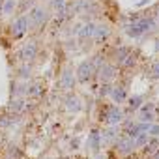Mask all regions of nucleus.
Segmentation results:
<instances>
[{
	"label": "nucleus",
	"instance_id": "19",
	"mask_svg": "<svg viewBox=\"0 0 159 159\" xmlns=\"http://www.w3.org/2000/svg\"><path fill=\"white\" fill-rule=\"evenodd\" d=\"M127 101H129V111H139V107L142 105V96H135V98H127Z\"/></svg>",
	"mask_w": 159,
	"mask_h": 159
},
{
	"label": "nucleus",
	"instance_id": "2",
	"mask_svg": "<svg viewBox=\"0 0 159 159\" xmlns=\"http://www.w3.org/2000/svg\"><path fill=\"white\" fill-rule=\"evenodd\" d=\"M153 26H155L153 19H150V17H140V19H135L133 23H129V25L125 26V32H127V36H131V38H140L142 34L153 30Z\"/></svg>",
	"mask_w": 159,
	"mask_h": 159
},
{
	"label": "nucleus",
	"instance_id": "9",
	"mask_svg": "<svg viewBox=\"0 0 159 159\" xmlns=\"http://www.w3.org/2000/svg\"><path fill=\"white\" fill-rule=\"evenodd\" d=\"M38 52H39V49H38V43L34 41V39H30V41H26L23 47H21V51H19V56H21V60L23 62H34L36 58H38Z\"/></svg>",
	"mask_w": 159,
	"mask_h": 159
},
{
	"label": "nucleus",
	"instance_id": "13",
	"mask_svg": "<svg viewBox=\"0 0 159 159\" xmlns=\"http://www.w3.org/2000/svg\"><path fill=\"white\" fill-rule=\"evenodd\" d=\"M75 81H77V77H75V73L71 71V69H66L62 75H60V84H62V88L64 90H73V86H75Z\"/></svg>",
	"mask_w": 159,
	"mask_h": 159
},
{
	"label": "nucleus",
	"instance_id": "26",
	"mask_svg": "<svg viewBox=\"0 0 159 159\" xmlns=\"http://www.w3.org/2000/svg\"><path fill=\"white\" fill-rule=\"evenodd\" d=\"M10 157H13V159H17V157H21V152H19V148H15V146H11V150H10Z\"/></svg>",
	"mask_w": 159,
	"mask_h": 159
},
{
	"label": "nucleus",
	"instance_id": "29",
	"mask_svg": "<svg viewBox=\"0 0 159 159\" xmlns=\"http://www.w3.org/2000/svg\"><path fill=\"white\" fill-rule=\"evenodd\" d=\"M98 159H101V157H98Z\"/></svg>",
	"mask_w": 159,
	"mask_h": 159
},
{
	"label": "nucleus",
	"instance_id": "24",
	"mask_svg": "<svg viewBox=\"0 0 159 159\" xmlns=\"http://www.w3.org/2000/svg\"><path fill=\"white\" fill-rule=\"evenodd\" d=\"M150 75H152L153 79H159V62H153V64L150 66Z\"/></svg>",
	"mask_w": 159,
	"mask_h": 159
},
{
	"label": "nucleus",
	"instance_id": "18",
	"mask_svg": "<svg viewBox=\"0 0 159 159\" xmlns=\"http://www.w3.org/2000/svg\"><path fill=\"white\" fill-rule=\"evenodd\" d=\"M94 28H96V25H94V23L84 25L81 30H79V36H81V39H88V38H92V36H94Z\"/></svg>",
	"mask_w": 159,
	"mask_h": 159
},
{
	"label": "nucleus",
	"instance_id": "20",
	"mask_svg": "<svg viewBox=\"0 0 159 159\" xmlns=\"http://www.w3.org/2000/svg\"><path fill=\"white\" fill-rule=\"evenodd\" d=\"M10 109H11V111H15V112H23V111H26V109H28V103H26V101H19V99H17V101H13V103H11V107H10Z\"/></svg>",
	"mask_w": 159,
	"mask_h": 159
},
{
	"label": "nucleus",
	"instance_id": "22",
	"mask_svg": "<svg viewBox=\"0 0 159 159\" xmlns=\"http://www.w3.org/2000/svg\"><path fill=\"white\" fill-rule=\"evenodd\" d=\"M43 90H41V84H34L32 88H26V96H39Z\"/></svg>",
	"mask_w": 159,
	"mask_h": 159
},
{
	"label": "nucleus",
	"instance_id": "15",
	"mask_svg": "<svg viewBox=\"0 0 159 159\" xmlns=\"http://www.w3.org/2000/svg\"><path fill=\"white\" fill-rule=\"evenodd\" d=\"M66 109L67 111H73V112H79L83 109V103H81V99H79L77 96H67V99H66Z\"/></svg>",
	"mask_w": 159,
	"mask_h": 159
},
{
	"label": "nucleus",
	"instance_id": "11",
	"mask_svg": "<svg viewBox=\"0 0 159 159\" xmlns=\"http://www.w3.org/2000/svg\"><path fill=\"white\" fill-rule=\"evenodd\" d=\"M109 38H111V26H109V25H98V26L94 28V36H92V39H94L98 45L105 43Z\"/></svg>",
	"mask_w": 159,
	"mask_h": 159
},
{
	"label": "nucleus",
	"instance_id": "3",
	"mask_svg": "<svg viewBox=\"0 0 159 159\" xmlns=\"http://www.w3.org/2000/svg\"><path fill=\"white\" fill-rule=\"evenodd\" d=\"M124 120V111L120 109V105H105V109L101 111V122H105L107 125H118Z\"/></svg>",
	"mask_w": 159,
	"mask_h": 159
},
{
	"label": "nucleus",
	"instance_id": "10",
	"mask_svg": "<svg viewBox=\"0 0 159 159\" xmlns=\"http://www.w3.org/2000/svg\"><path fill=\"white\" fill-rule=\"evenodd\" d=\"M157 118V107L153 105V103H142L140 107H139V120L140 122H153Z\"/></svg>",
	"mask_w": 159,
	"mask_h": 159
},
{
	"label": "nucleus",
	"instance_id": "7",
	"mask_svg": "<svg viewBox=\"0 0 159 159\" xmlns=\"http://www.w3.org/2000/svg\"><path fill=\"white\" fill-rule=\"evenodd\" d=\"M94 75H96V67L92 66V62H90V60L83 62L81 66L77 67V71H75V77H77V81H79V83H83V84L90 83L92 79H94Z\"/></svg>",
	"mask_w": 159,
	"mask_h": 159
},
{
	"label": "nucleus",
	"instance_id": "1",
	"mask_svg": "<svg viewBox=\"0 0 159 159\" xmlns=\"http://www.w3.org/2000/svg\"><path fill=\"white\" fill-rule=\"evenodd\" d=\"M137 52L131 49V47H125V45H120L116 47L112 52H111V62L116 64L118 67H124V69H129L137 64Z\"/></svg>",
	"mask_w": 159,
	"mask_h": 159
},
{
	"label": "nucleus",
	"instance_id": "25",
	"mask_svg": "<svg viewBox=\"0 0 159 159\" xmlns=\"http://www.w3.org/2000/svg\"><path fill=\"white\" fill-rule=\"evenodd\" d=\"M11 122H13L11 116H0V127H8Z\"/></svg>",
	"mask_w": 159,
	"mask_h": 159
},
{
	"label": "nucleus",
	"instance_id": "23",
	"mask_svg": "<svg viewBox=\"0 0 159 159\" xmlns=\"http://www.w3.org/2000/svg\"><path fill=\"white\" fill-rule=\"evenodd\" d=\"M146 131H148L150 137H157V135H159V125H157V124H152V125L148 124V129H146Z\"/></svg>",
	"mask_w": 159,
	"mask_h": 159
},
{
	"label": "nucleus",
	"instance_id": "17",
	"mask_svg": "<svg viewBox=\"0 0 159 159\" xmlns=\"http://www.w3.org/2000/svg\"><path fill=\"white\" fill-rule=\"evenodd\" d=\"M148 139H150V135H148V131H140L135 139H133V144H135V150H140L146 142H148Z\"/></svg>",
	"mask_w": 159,
	"mask_h": 159
},
{
	"label": "nucleus",
	"instance_id": "28",
	"mask_svg": "<svg viewBox=\"0 0 159 159\" xmlns=\"http://www.w3.org/2000/svg\"><path fill=\"white\" fill-rule=\"evenodd\" d=\"M54 8H64V0H54Z\"/></svg>",
	"mask_w": 159,
	"mask_h": 159
},
{
	"label": "nucleus",
	"instance_id": "8",
	"mask_svg": "<svg viewBox=\"0 0 159 159\" xmlns=\"http://www.w3.org/2000/svg\"><path fill=\"white\" fill-rule=\"evenodd\" d=\"M47 19H49V13H47V10H45V8H41V6L32 8V10H30V13H28V21H30V25H32V26H36V28L45 26Z\"/></svg>",
	"mask_w": 159,
	"mask_h": 159
},
{
	"label": "nucleus",
	"instance_id": "14",
	"mask_svg": "<svg viewBox=\"0 0 159 159\" xmlns=\"http://www.w3.org/2000/svg\"><path fill=\"white\" fill-rule=\"evenodd\" d=\"M157 148H159V139H157V137H150V139H148V142L140 148V152H142V155H144V157H150Z\"/></svg>",
	"mask_w": 159,
	"mask_h": 159
},
{
	"label": "nucleus",
	"instance_id": "6",
	"mask_svg": "<svg viewBox=\"0 0 159 159\" xmlns=\"http://www.w3.org/2000/svg\"><path fill=\"white\" fill-rule=\"evenodd\" d=\"M28 28H30L28 15H21V17H17V19L11 23L10 34H11V38H13V39H19V38H23V36L28 32Z\"/></svg>",
	"mask_w": 159,
	"mask_h": 159
},
{
	"label": "nucleus",
	"instance_id": "27",
	"mask_svg": "<svg viewBox=\"0 0 159 159\" xmlns=\"http://www.w3.org/2000/svg\"><path fill=\"white\" fill-rule=\"evenodd\" d=\"M21 77H25V79H26V77H30V66H28V67L25 66V67L21 69Z\"/></svg>",
	"mask_w": 159,
	"mask_h": 159
},
{
	"label": "nucleus",
	"instance_id": "4",
	"mask_svg": "<svg viewBox=\"0 0 159 159\" xmlns=\"http://www.w3.org/2000/svg\"><path fill=\"white\" fill-rule=\"evenodd\" d=\"M96 73L99 75L101 83H114L116 79L120 77V67H118L116 64H112V62H103V64L98 67Z\"/></svg>",
	"mask_w": 159,
	"mask_h": 159
},
{
	"label": "nucleus",
	"instance_id": "21",
	"mask_svg": "<svg viewBox=\"0 0 159 159\" xmlns=\"http://www.w3.org/2000/svg\"><path fill=\"white\" fill-rule=\"evenodd\" d=\"M15 10V0H4V6H2V13L4 15H10L11 11Z\"/></svg>",
	"mask_w": 159,
	"mask_h": 159
},
{
	"label": "nucleus",
	"instance_id": "16",
	"mask_svg": "<svg viewBox=\"0 0 159 159\" xmlns=\"http://www.w3.org/2000/svg\"><path fill=\"white\" fill-rule=\"evenodd\" d=\"M88 144H90L92 150H99V148H101V135H99V131H92V133H90Z\"/></svg>",
	"mask_w": 159,
	"mask_h": 159
},
{
	"label": "nucleus",
	"instance_id": "12",
	"mask_svg": "<svg viewBox=\"0 0 159 159\" xmlns=\"http://www.w3.org/2000/svg\"><path fill=\"white\" fill-rule=\"evenodd\" d=\"M111 98H112V101L114 103H125L127 101V88L124 86V84H116V86H112L111 88Z\"/></svg>",
	"mask_w": 159,
	"mask_h": 159
},
{
	"label": "nucleus",
	"instance_id": "5",
	"mask_svg": "<svg viewBox=\"0 0 159 159\" xmlns=\"http://www.w3.org/2000/svg\"><path fill=\"white\" fill-rule=\"evenodd\" d=\"M133 152H135L133 139H129V137H125V135H122L120 139H116V142H114V153H116L120 159L129 157Z\"/></svg>",
	"mask_w": 159,
	"mask_h": 159
}]
</instances>
